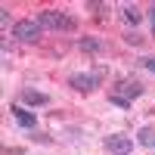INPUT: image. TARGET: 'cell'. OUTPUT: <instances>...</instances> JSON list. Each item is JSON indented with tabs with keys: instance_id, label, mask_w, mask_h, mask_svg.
Wrapping results in <instances>:
<instances>
[{
	"instance_id": "8fae6325",
	"label": "cell",
	"mask_w": 155,
	"mask_h": 155,
	"mask_svg": "<svg viewBox=\"0 0 155 155\" xmlns=\"http://www.w3.org/2000/svg\"><path fill=\"white\" fill-rule=\"evenodd\" d=\"M140 62H143V65H146V68H149V71L155 74V56H143V59H140Z\"/></svg>"
},
{
	"instance_id": "52a82bcc",
	"label": "cell",
	"mask_w": 155,
	"mask_h": 155,
	"mask_svg": "<svg viewBox=\"0 0 155 155\" xmlns=\"http://www.w3.org/2000/svg\"><path fill=\"white\" fill-rule=\"evenodd\" d=\"M22 102H28V106H50V93L34 90V87H25L22 90Z\"/></svg>"
},
{
	"instance_id": "ba28073f",
	"label": "cell",
	"mask_w": 155,
	"mask_h": 155,
	"mask_svg": "<svg viewBox=\"0 0 155 155\" xmlns=\"http://www.w3.org/2000/svg\"><path fill=\"white\" fill-rule=\"evenodd\" d=\"M121 16H124V22H127V28H130V31L143 22V12H140L134 3H121Z\"/></svg>"
},
{
	"instance_id": "5b68a950",
	"label": "cell",
	"mask_w": 155,
	"mask_h": 155,
	"mask_svg": "<svg viewBox=\"0 0 155 155\" xmlns=\"http://www.w3.org/2000/svg\"><path fill=\"white\" fill-rule=\"evenodd\" d=\"M106 152L109 155H130L134 152V140L124 137V134H112V137H106Z\"/></svg>"
},
{
	"instance_id": "8992f818",
	"label": "cell",
	"mask_w": 155,
	"mask_h": 155,
	"mask_svg": "<svg viewBox=\"0 0 155 155\" xmlns=\"http://www.w3.org/2000/svg\"><path fill=\"white\" fill-rule=\"evenodd\" d=\"M9 112H12V118H16V124L22 130H37V115L34 112L22 109V106H9Z\"/></svg>"
},
{
	"instance_id": "3957f363",
	"label": "cell",
	"mask_w": 155,
	"mask_h": 155,
	"mask_svg": "<svg viewBox=\"0 0 155 155\" xmlns=\"http://www.w3.org/2000/svg\"><path fill=\"white\" fill-rule=\"evenodd\" d=\"M68 87L78 90V93H93V90L102 87V74H96V71H74L68 78Z\"/></svg>"
},
{
	"instance_id": "7a4b0ae2",
	"label": "cell",
	"mask_w": 155,
	"mask_h": 155,
	"mask_svg": "<svg viewBox=\"0 0 155 155\" xmlns=\"http://www.w3.org/2000/svg\"><path fill=\"white\" fill-rule=\"evenodd\" d=\"M12 37H16L19 44H37L44 37V25L34 22V19H22L12 25Z\"/></svg>"
},
{
	"instance_id": "9c48e42d",
	"label": "cell",
	"mask_w": 155,
	"mask_h": 155,
	"mask_svg": "<svg viewBox=\"0 0 155 155\" xmlns=\"http://www.w3.org/2000/svg\"><path fill=\"white\" fill-rule=\"evenodd\" d=\"M78 50H81V53H90V56H99L102 53V41H96V37H81V41H78Z\"/></svg>"
},
{
	"instance_id": "6da1fadb",
	"label": "cell",
	"mask_w": 155,
	"mask_h": 155,
	"mask_svg": "<svg viewBox=\"0 0 155 155\" xmlns=\"http://www.w3.org/2000/svg\"><path fill=\"white\" fill-rule=\"evenodd\" d=\"M50 31H59V34H68V31H78V22L68 16V12H56V9H44L41 19H37Z\"/></svg>"
},
{
	"instance_id": "30bf717a",
	"label": "cell",
	"mask_w": 155,
	"mask_h": 155,
	"mask_svg": "<svg viewBox=\"0 0 155 155\" xmlns=\"http://www.w3.org/2000/svg\"><path fill=\"white\" fill-rule=\"evenodd\" d=\"M137 143L143 149H155V127H140L137 130Z\"/></svg>"
},
{
	"instance_id": "4fadbf2b",
	"label": "cell",
	"mask_w": 155,
	"mask_h": 155,
	"mask_svg": "<svg viewBox=\"0 0 155 155\" xmlns=\"http://www.w3.org/2000/svg\"><path fill=\"white\" fill-rule=\"evenodd\" d=\"M124 41H127V44H140V34H137V31H127Z\"/></svg>"
},
{
	"instance_id": "7c38bea8",
	"label": "cell",
	"mask_w": 155,
	"mask_h": 155,
	"mask_svg": "<svg viewBox=\"0 0 155 155\" xmlns=\"http://www.w3.org/2000/svg\"><path fill=\"white\" fill-rule=\"evenodd\" d=\"M146 16H149V25H152V37H155V6L146 9Z\"/></svg>"
},
{
	"instance_id": "277c9868",
	"label": "cell",
	"mask_w": 155,
	"mask_h": 155,
	"mask_svg": "<svg viewBox=\"0 0 155 155\" xmlns=\"http://www.w3.org/2000/svg\"><path fill=\"white\" fill-rule=\"evenodd\" d=\"M146 93V87L137 81V78H124V81H118V90L112 93V99H121L127 102V106H134V99H140Z\"/></svg>"
}]
</instances>
